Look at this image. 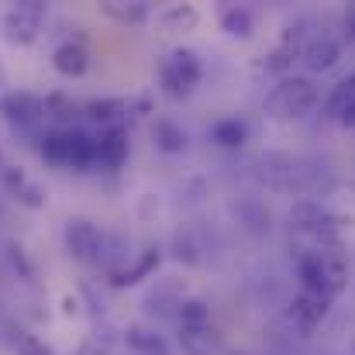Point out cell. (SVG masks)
<instances>
[{
	"instance_id": "ac0fdd59",
	"label": "cell",
	"mask_w": 355,
	"mask_h": 355,
	"mask_svg": "<svg viewBox=\"0 0 355 355\" xmlns=\"http://www.w3.org/2000/svg\"><path fill=\"white\" fill-rule=\"evenodd\" d=\"M176 318H180V328H207L211 324V304L200 300V297H183L176 304Z\"/></svg>"
},
{
	"instance_id": "f546056e",
	"label": "cell",
	"mask_w": 355,
	"mask_h": 355,
	"mask_svg": "<svg viewBox=\"0 0 355 355\" xmlns=\"http://www.w3.org/2000/svg\"><path fill=\"white\" fill-rule=\"evenodd\" d=\"M345 31H349V35L355 38V3L349 7V10H345Z\"/></svg>"
},
{
	"instance_id": "2e32d148",
	"label": "cell",
	"mask_w": 355,
	"mask_h": 355,
	"mask_svg": "<svg viewBox=\"0 0 355 355\" xmlns=\"http://www.w3.org/2000/svg\"><path fill=\"white\" fill-rule=\"evenodd\" d=\"M152 138H155V145H159L166 155H180V152L187 148V131L169 118H155V124H152Z\"/></svg>"
},
{
	"instance_id": "e0dca14e",
	"label": "cell",
	"mask_w": 355,
	"mask_h": 355,
	"mask_svg": "<svg viewBox=\"0 0 355 355\" xmlns=\"http://www.w3.org/2000/svg\"><path fill=\"white\" fill-rule=\"evenodd\" d=\"M211 138L221 145V148H241L248 141V124L241 118H221L211 124Z\"/></svg>"
},
{
	"instance_id": "4316f807",
	"label": "cell",
	"mask_w": 355,
	"mask_h": 355,
	"mask_svg": "<svg viewBox=\"0 0 355 355\" xmlns=\"http://www.w3.org/2000/svg\"><path fill=\"white\" fill-rule=\"evenodd\" d=\"M17 355H55L52 345H45L38 335H21L17 338Z\"/></svg>"
},
{
	"instance_id": "7a4b0ae2",
	"label": "cell",
	"mask_w": 355,
	"mask_h": 355,
	"mask_svg": "<svg viewBox=\"0 0 355 355\" xmlns=\"http://www.w3.org/2000/svg\"><path fill=\"white\" fill-rule=\"evenodd\" d=\"M204 76L200 55L193 49H173L162 62H159V83L169 97H187Z\"/></svg>"
},
{
	"instance_id": "277c9868",
	"label": "cell",
	"mask_w": 355,
	"mask_h": 355,
	"mask_svg": "<svg viewBox=\"0 0 355 355\" xmlns=\"http://www.w3.org/2000/svg\"><path fill=\"white\" fill-rule=\"evenodd\" d=\"M62 241H66V252H69L76 262H97L104 232H101L94 221H87V218H73V221H66Z\"/></svg>"
},
{
	"instance_id": "4dcf8cb0",
	"label": "cell",
	"mask_w": 355,
	"mask_h": 355,
	"mask_svg": "<svg viewBox=\"0 0 355 355\" xmlns=\"http://www.w3.org/2000/svg\"><path fill=\"white\" fill-rule=\"evenodd\" d=\"M76 307H80V304H76L73 297H66V300H62V311H66V314H76Z\"/></svg>"
},
{
	"instance_id": "52a82bcc",
	"label": "cell",
	"mask_w": 355,
	"mask_h": 355,
	"mask_svg": "<svg viewBox=\"0 0 355 355\" xmlns=\"http://www.w3.org/2000/svg\"><path fill=\"white\" fill-rule=\"evenodd\" d=\"M128 148H131V141H128V128H124V124L101 131V135H97V166L121 169V166L128 162Z\"/></svg>"
},
{
	"instance_id": "ba28073f",
	"label": "cell",
	"mask_w": 355,
	"mask_h": 355,
	"mask_svg": "<svg viewBox=\"0 0 355 355\" xmlns=\"http://www.w3.org/2000/svg\"><path fill=\"white\" fill-rule=\"evenodd\" d=\"M300 55H304V62H307L314 73H324V69H331V66L342 59V42L321 31V35H311V38H307V45L300 49Z\"/></svg>"
},
{
	"instance_id": "603a6c76",
	"label": "cell",
	"mask_w": 355,
	"mask_h": 355,
	"mask_svg": "<svg viewBox=\"0 0 355 355\" xmlns=\"http://www.w3.org/2000/svg\"><path fill=\"white\" fill-rule=\"evenodd\" d=\"M162 24L173 28V31H190V28L197 24V10H193V7H169V10L162 14Z\"/></svg>"
},
{
	"instance_id": "7c38bea8",
	"label": "cell",
	"mask_w": 355,
	"mask_h": 355,
	"mask_svg": "<svg viewBox=\"0 0 355 355\" xmlns=\"http://www.w3.org/2000/svg\"><path fill=\"white\" fill-rule=\"evenodd\" d=\"M76 104L66 97V94H49L42 101V121H49L52 128L49 131H69L73 128V118H76Z\"/></svg>"
},
{
	"instance_id": "4fadbf2b",
	"label": "cell",
	"mask_w": 355,
	"mask_h": 355,
	"mask_svg": "<svg viewBox=\"0 0 355 355\" xmlns=\"http://www.w3.org/2000/svg\"><path fill=\"white\" fill-rule=\"evenodd\" d=\"M180 349L183 355H218L221 338L211 324L207 328H180Z\"/></svg>"
},
{
	"instance_id": "d4e9b609",
	"label": "cell",
	"mask_w": 355,
	"mask_h": 355,
	"mask_svg": "<svg viewBox=\"0 0 355 355\" xmlns=\"http://www.w3.org/2000/svg\"><path fill=\"white\" fill-rule=\"evenodd\" d=\"M293 55H297V52H290L286 45H276L269 55H262V66H266L269 73H286V69L293 66Z\"/></svg>"
},
{
	"instance_id": "5b68a950",
	"label": "cell",
	"mask_w": 355,
	"mask_h": 355,
	"mask_svg": "<svg viewBox=\"0 0 355 355\" xmlns=\"http://www.w3.org/2000/svg\"><path fill=\"white\" fill-rule=\"evenodd\" d=\"M290 225L304 235H335L338 218L321 204V200H297L290 207Z\"/></svg>"
},
{
	"instance_id": "3957f363",
	"label": "cell",
	"mask_w": 355,
	"mask_h": 355,
	"mask_svg": "<svg viewBox=\"0 0 355 355\" xmlns=\"http://www.w3.org/2000/svg\"><path fill=\"white\" fill-rule=\"evenodd\" d=\"M42 21H45V3L38 0H24V3H14L7 14H3V35L17 45H31L42 31Z\"/></svg>"
},
{
	"instance_id": "f1b7e54d",
	"label": "cell",
	"mask_w": 355,
	"mask_h": 355,
	"mask_svg": "<svg viewBox=\"0 0 355 355\" xmlns=\"http://www.w3.org/2000/svg\"><path fill=\"white\" fill-rule=\"evenodd\" d=\"M7 252H10V266H14V269H17L24 279H31V276H35V269H31V262H28L24 248H21V245H10Z\"/></svg>"
},
{
	"instance_id": "8fae6325",
	"label": "cell",
	"mask_w": 355,
	"mask_h": 355,
	"mask_svg": "<svg viewBox=\"0 0 355 355\" xmlns=\"http://www.w3.org/2000/svg\"><path fill=\"white\" fill-rule=\"evenodd\" d=\"M52 66H55V73L76 80V76H83V73L90 69V52H87L80 42H62V45L52 52Z\"/></svg>"
},
{
	"instance_id": "cb8c5ba5",
	"label": "cell",
	"mask_w": 355,
	"mask_h": 355,
	"mask_svg": "<svg viewBox=\"0 0 355 355\" xmlns=\"http://www.w3.org/2000/svg\"><path fill=\"white\" fill-rule=\"evenodd\" d=\"M173 248H176L173 255H176L180 262H187V266H197V262H200V245H197L190 235L180 232V235L173 238Z\"/></svg>"
},
{
	"instance_id": "8992f818",
	"label": "cell",
	"mask_w": 355,
	"mask_h": 355,
	"mask_svg": "<svg viewBox=\"0 0 355 355\" xmlns=\"http://www.w3.org/2000/svg\"><path fill=\"white\" fill-rule=\"evenodd\" d=\"M0 111L14 128H38L42 124V101L35 94H28V90H17V94L3 97Z\"/></svg>"
},
{
	"instance_id": "7402d4cb",
	"label": "cell",
	"mask_w": 355,
	"mask_h": 355,
	"mask_svg": "<svg viewBox=\"0 0 355 355\" xmlns=\"http://www.w3.org/2000/svg\"><path fill=\"white\" fill-rule=\"evenodd\" d=\"M114 342H118V331H114L111 324H101V328L76 349V355H111Z\"/></svg>"
},
{
	"instance_id": "484cf974",
	"label": "cell",
	"mask_w": 355,
	"mask_h": 355,
	"mask_svg": "<svg viewBox=\"0 0 355 355\" xmlns=\"http://www.w3.org/2000/svg\"><path fill=\"white\" fill-rule=\"evenodd\" d=\"M14 197H17V204H24V207H31V211L45 207V187H42V183H35V180H28Z\"/></svg>"
},
{
	"instance_id": "9c48e42d",
	"label": "cell",
	"mask_w": 355,
	"mask_h": 355,
	"mask_svg": "<svg viewBox=\"0 0 355 355\" xmlns=\"http://www.w3.org/2000/svg\"><path fill=\"white\" fill-rule=\"evenodd\" d=\"M328 311H331V297H324V293H300V297H293V304H290V318L304 328V331H311V328H318L324 318H328Z\"/></svg>"
},
{
	"instance_id": "83f0119b",
	"label": "cell",
	"mask_w": 355,
	"mask_h": 355,
	"mask_svg": "<svg viewBox=\"0 0 355 355\" xmlns=\"http://www.w3.org/2000/svg\"><path fill=\"white\" fill-rule=\"evenodd\" d=\"M0 180H3V190H7V193H17V190L28 183V176H24L21 166H3V169H0Z\"/></svg>"
},
{
	"instance_id": "44dd1931",
	"label": "cell",
	"mask_w": 355,
	"mask_h": 355,
	"mask_svg": "<svg viewBox=\"0 0 355 355\" xmlns=\"http://www.w3.org/2000/svg\"><path fill=\"white\" fill-rule=\"evenodd\" d=\"M104 14L114 17L118 24H141L148 17V3H124V0H111L104 3Z\"/></svg>"
},
{
	"instance_id": "ffe728a7",
	"label": "cell",
	"mask_w": 355,
	"mask_h": 355,
	"mask_svg": "<svg viewBox=\"0 0 355 355\" xmlns=\"http://www.w3.org/2000/svg\"><path fill=\"white\" fill-rule=\"evenodd\" d=\"M328 111H331V118H345V114L355 111V73L345 76V80L335 87V94H331V101H328Z\"/></svg>"
},
{
	"instance_id": "9a60e30c",
	"label": "cell",
	"mask_w": 355,
	"mask_h": 355,
	"mask_svg": "<svg viewBox=\"0 0 355 355\" xmlns=\"http://www.w3.org/2000/svg\"><path fill=\"white\" fill-rule=\"evenodd\" d=\"M83 114L107 131V128H121V121L128 114V104L118 101V97H104V101H90V104L83 107Z\"/></svg>"
},
{
	"instance_id": "6da1fadb",
	"label": "cell",
	"mask_w": 355,
	"mask_h": 355,
	"mask_svg": "<svg viewBox=\"0 0 355 355\" xmlns=\"http://www.w3.org/2000/svg\"><path fill=\"white\" fill-rule=\"evenodd\" d=\"M318 101H321V94H318V83L314 80H307V76H286L266 97V114L276 121L304 118L307 111H314Z\"/></svg>"
},
{
	"instance_id": "d6986e66",
	"label": "cell",
	"mask_w": 355,
	"mask_h": 355,
	"mask_svg": "<svg viewBox=\"0 0 355 355\" xmlns=\"http://www.w3.org/2000/svg\"><path fill=\"white\" fill-rule=\"evenodd\" d=\"M221 28H225L228 35H235V38H252V31H255V17H252L248 7L228 3V7H221Z\"/></svg>"
},
{
	"instance_id": "d6a6232c",
	"label": "cell",
	"mask_w": 355,
	"mask_h": 355,
	"mask_svg": "<svg viewBox=\"0 0 355 355\" xmlns=\"http://www.w3.org/2000/svg\"><path fill=\"white\" fill-rule=\"evenodd\" d=\"M235 355H241V352H235Z\"/></svg>"
},
{
	"instance_id": "1f68e13d",
	"label": "cell",
	"mask_w": 355,
	"mask_h": 355,
	"mask_svg": "<svg viewBox=\"0 0 355 355\" xmlns=\"http://www.w3.org/2000/svg\"><path fill=\"white\" fill-rule=\"evenodd\" d=\"M0 169H3V159H0Z\"/></svg>"
},
{
	"instance_id": "30bf717a",
	"label": "cell",
	"mask_w": 355,
	"mask_h": 355,
	"mask_svg": "<svg viewBox=\"0 0 355 355\" xmlns=\"http://www.w3.org/2000/svg\"><path fill=\"white\" fill-rule=\"evenodd\" d=\"M159 262H162V248L148 245L145 252H138L135 266H124V269H118V272H107V276H111V286H135V283L148 279V276L159 269Z\"/></svg>"
},
{
	"instance_id": "5bb4252c",
	"label": "cell",
	"mask_w": 355,
	"mask_h": 355,
	"mask_svg": "<svg viewBox=\"0 0 355 355\" xmlns=\"http://www.w3.org/2000/svg\"><path fill=\"white\" fill-rule=\"evenodd\" d=\"M121 338H124V345H128L135 355H169L166 342H162V335H155L152 328L128 324V328L121 331Z\"/></svg>"
}]
</instances>
